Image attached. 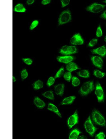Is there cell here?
<instances>
[{
	"instance_id": "obj_33",
	"label": "cell",
	"mask_w": 106,
	"mask_h": 139,
	"mask_svg": "<svg viewBox=\"0 0 106 139\" xmlns=\"http://www.w3.org/2000/svg\"><path fill=\"white\" fill-rule=\"evenodd\" d=\"M102 31L101 26L99 25L98 26L97 29L96 35L98 37H100L102 36Z\"/></svg>"
},
{
	"instance_id": "obj_1",
	"label": "cell",
	"mask_w": 106,
	"mask_h": 139,
	"mask_svg": "<svg viewBox=\"0 0 106 139\" xmlns=\"http://www.w3.org/2000/svg\"><path fill=\"white\" fill-rule=\"evenodd\" d=\"M92 115V119L96 124L102 126L104 127L106 126L105 120L98 111L94 110L93 111Z\"/></svg>"
},
{
	"instance_id": "obj_24",
	"label": "cell",
	"mask_w": 106,
	"mask_h": 139,
	"mask_svg": "<svg viewBox=\"0 0 106 139\" xmlns=\"http://www.w3.org/2000/svg\"><path fill=\"white\" fill-rule=\"evenodd\" d=\"M94 74L97 77L102 78L105 75V73L99 70H96L94 71Z\"/></svg>"
},
{
	"instance_id": "obj_10",
	"label": "cell",
	"mask_w": 106,
	"mask_h": 139,
	"mask_svg": "<svg viewBox=\"0 0 106 139\" xmlns=\"http://www.w3.org/2000/svg\"><path fill=\"white\" fill-rule=\"evenodd\" d=\"M74 59V57L72 56L66 55L59 56L57 57V60L59 62L67 64L72 62Z\"/></svg>"
},
{
	"instance_id": "obj_5",
	"label": "cell",
	"mask_w": 106,
	"mask_h": 139,
	"mask_svg": "<svg viewBox=\"0 0 106 139\" xmlns=\"http://www.w3.org/2000/svg\"><path fill=\"white\" fill-rule=\"evenodd\" d=\"M84 126L86 132L91 136H93L97 128L93 124L90 116L85 121Z\"/></svg>"
},
{
	"instance_id": "obj_17",
	"label": "cell",
	"mask_w": 106,
	"mask_h": 139,
	"mask_svg": "<svg viewBox=\"0 0 106 139\" xmlns=\"http://www.w3.org/2000/svg\"><path fill=\"white\" fill-rule=\"evenodd\" d=\"M75 98L76 97L74 96H71L66 97L63 99L61 103V104H71L73 103Z\"/></svg>"
},
{
	"instance_id": "obj_9",
	"label": "cell",
	"mask_w": 106,
	"mask_h": 139,
	"mask_svg": "<svg viewBox=\"0 0 106 139\" xmlns=\"http://www.w3.org/2000/svg\"><path fill=\"white\" fill-rule=\"evenodd\" d=\"M91 59L93 64L94 66L100 69H102L103 64V61L101 57L96 56H93L91 57Z\"/></svg>"
},
{
	"instance_id": "obj_7",
	"label": "cell",
	"mask_w": 106,
	"mask_h": 139,
	"mask_svg": "<svg viewBox=\"0 0 106 139\" xmlns=\"http://www.w3.org/2000/svg\"><path fill=\"white\" fill-rule=\"evenodd\" d=\"M95 93L98 102H101L104 101V93L103 90L100 84L98 82H97L96 84Z\"/></svg>"
},
{
	"instance_id": "obj_31",
	"label": "cell",
	"mask_w": 106,
	"mask_h": 139,
	"mask_svg": "<svg viewBox=\"0 0 106 139\" xmlns=\"http://www.w3.org/2000/svg\"><path fill=\"white\" fill-rule=\"evenodd\" d=\"M105 137V135L102 132H100L97 134L95 136V139H103Z\"/></svg>"
},
{
	"instance_id": "obj_29",
	"label": "cell",
	"mask_w": 106,
	"mask_h": 139,
	"mask_svg": "<svg viewBox=\"0 0 106 139\" xmlns=\"http://www.w3.org/2000/svg\"><path fill=\"white\" fill-rule=\"evenodd\" d=\"M55 78L52 77H50L48 80L47 85V86L50 87L53 85L55 82Z\"/></svg>"
},
{
	"instance_id": "obj_21",
	"label": "cell",
	"mask_w": 106,
	"mask_h": 139,
	"mask_svg": "<svg viewBox=\"0 0 106 139\" xmlns=\"http://www.w3.org/2000/svg\"><path fill=\"white\" fill-rule=\"evenodd\" d=\"M42 95L45 97L51 100H53L54 99V96L52 91H47L43 93Z\"/></svg>"
},
{
	"instance_id": "obj_4",
	"label": "cell",
	"mask_w": 106,
	"mask_h": 139,
	"mask_svg": "<svg viewBox=\"0 0 106 139\" xmlns=\"http://www.w3.org/2000/svg\"><path fill=\"white\" fill-rule=\"evenodd\" d=\"M77 50L74 46L65 45L62 47L59 50V53L64 55H69L77 53Z\"/></svg>"
},
{
	"instance_id": "obj_30",
	"label": "cell",
	"mask_w": 106,
	"mask_h": 139,
	"mask_svg": "<svg viewBox=\"0 0 106 139\" xmlns=\"http://www.w3.org/2000/svg\"><path fill=\"white\" fill-rule=\"evenodd\" d=\"M22 60L24 63L29 65H31L33 62V60L30 58H23Z\"/></svg>"
},
{
	"instance_id": "obj_2",
	"label": "cell",
	"mask_w": 106,
	"mask_h": 139,
	"mask_svg": "<svg viewBox=\"0 0 106 139\" xmlns=\"http://www.w3.org/2000/svg\"><path fill=\"white\" fill-rule=\"evenodd\" d=\"M94 85L93 81H89L84 83L81 87L79 92L83 96L87 95L94 89Z\"/></svg>"
},
{
	"instance_id": "obj_40",
	"label": "cell",
	"mask_w": 106,
	"mask_h": 139,
	"mask_svg": "<svg viewBox=\"0 0 106 139\" xmlns=\"http://www.w3.org/2000/svg\"><path fill=\"white\" fill-rule=\"evenodd\" d=\"M104 41L106 42V36H105V37Z\"/></svg>"
},
{
	"instance_id": "obj_41",
	"label": "cell",
	"mask_w": 106,
	"mask_h": 139,
	"mask_svg": "<svg viewBox=\"0 0 106 139\" xmlns=\"http://www.w3.org/2000/svg\"><path fill=\"white\" fill-rule=\"evenodd\" d=\"M104 2L105 3H106V0H105L104 1Z\"/></svg>"
},
{
	"instance_id": "obj_14",
	"label": "cell",
	"mask_w": 106,
	"mask_h": 139,
	"mask_svg": "<svg viewBox=\"0 0 106 139\" xmlns=\"http://www.w3.org/2000/svg\"><path fill=\"white\" fill-rule=\"evenodd\" d=\"M66 68L68 71L70 72L79 69V67L77 64L72 62L67 64Z\"/></svg>"
},
{
	"instance_id": "obj_34",
	"label": "cell",
	"mask_w": 106,
	"mask_h": 139,
	"mask_svg": "<svg viewBox=\"0 0 106 139\" xmlns=\"http://www.w3.org/2000/svg\"><path fill=\"white\" fill-rule=\"evenodd\" d=\"M62 7H64L68 5L69 4L70 0H61Z\"/></svg>"
},
{
	"instance_id": "obj_20",
	"label": "cell",
	"mask_w": 106,
	"mask_h": 139,
	"mask_svg": "<svg viewBox=\"0 0 106 139\" xmlns=\"http://www.w3.org/2000/svg\"><path fill=\"white\" fill-rule=\"evenodd\" d=\"M33 85L34 89L38 90L43 87L44 84L41 80H38L35 82Z\"/></svg>"
},
{
	"instance_id": "obj_23",
	"label": "cell",
	"mask_w": 106,
	"mask_h": 139,
	"mask_svg": "<svg viewBox=\"0 0 106 139\" xmlns=\"http://www.w3.org/2000/svg\"><path fill=\"white\" fill-rule=\"evenodd\" d=\"M64 72V67H61L56 73L54 77L55 78H59L63 76L65 73Z\"/></svg>"
},
{
	"instance_id": "obj_35",
	"label": "cell",
	"mask_w": 106,
	"mask_h": 139,
	"mask_svg": "<svg viewBox=\"0 0 106 139\" xmlns=\"http://www.w3.org/2000/svg\"><path fill=\"white\" fill-rule=\"evenodd\" d=\"M51 1L50 0H43L41 2V3L43 5H46L50 3Z\"/></svg>"
},
{
	"instance_id": "obj_22",
	"label": "cell",
	"mask_w": 106,
	"mask_h": 139,
	"mask_svg": "<svg viewBox=\"0 0 106 139\" xmlns=\"http://www.w3.org/2000/svg\"><path fill=\"white\" fill-rule=\"evenodd\" d=\"M81 36L80 34L78 33L74 34L70 39V43L72 44L75 45L76 43Z\"/></svg>"
},
{
	"instance_id": "obj_16",
	"label": "cell",
	"mask_w": 106,
	"mask_h": 139,
	"mask_svg": "<svg viewBox=\"0 0 106 139\" xmlns=\"http://www.w3.org/2000/svg\"><path fill=\"white\" fill-rule=\"evenodd\" d=\"M48 109L55 113L60 117H61V115L60 113L57 108L53 104L50 103L49 104Z\"/></svg>"
},
{
	"instance_id": "obj_6",
	"label": "cell",
	"mask_w": 106,
	"mask_h": 139,
	"mask_svg": "<svg viewBox=\"0 0 106 139\" xmlns=\"http://www.w3.org/2000/svg\"><path fill=\"white\" fill-rule=\"evenodd\" d=\"M106 6L105 5L94 3L87 7L86 10L92 13H97L102 11Z\"/></svg>"
},
{
	"instance_id": "obj_37",
	"label": "cell",
	"mask_w": 106,
	"mask_h": 139,
	"mask_svg": "<svg viewBox=\"0 0 106 139\" xmlns=\"http://www.w3.org/2000/svg\"><path fill=\"white\" fill-rule=\"evenodd\" d=\"M35 2L34 0H27L26 3L28 5H30L33 4Z\"/></svg>"
},
{
	"instance_id": "obj_15",
	"label": "cell",
	"mask_w": 106,
	"mask_h": 139,
	"mask_svg": "<svg viewBox=\"0 0 106 139\" xmlns=\"http://www.w3.org/2000/svg\"><path fill=\"white\" fill-rule=\"evenodd\" d=\"M13 10L15 12L24 13L26 11V9L22 4L18 3L15 6Z\"/></svg>"
},
{
	"instance_id": "obj_11",
	"label": "cell",
	"mask_w": 106,
	"mask_h": 139,
	"mask_svg": "<svg viewBox=\"0 0 106 139\" xmlns=\"http://www.w3.org/2000/svg\"><path fill=\"white\" fill-rule=\"evenodd\" d=\"M91 52L93 54H97L104 57L106 54V49L105 46L103 45L92 50Z\"/></svg>"
},
{
	"instance_id": "obj_19",
	"label": "cell",
	"mask_w": 106,
	"mask_h": 139,
	"mask_svg": "<svg viewBox=\"0 0 106 139\" xmlns=\"http://www.w3.org/2000/svg\"><path fill=\"white\" fill-rule=\"evenodd\" d=\"M78 75L81 77L88 78L89 77L90 73L89 71L86 70H81L77 73Z\"/></svg>"
},
{
	"instance_id": "obj_13",
	"label": "cell",
	"mask_w": 106,
	"mask_h": 139,
	"mask_svg": "<svg viewBox=\"0 0 106 139\" xmlns=\"http://www.w3.org/2000/svg\"><path fill=\"white\" fill-rule=\"evenodd\" d=\"M34 103L36 106L39 108H42L45 106V103L44 102L37 97H35Z\"/></svg>"
},
{
	"instance_id": "obj_18",
	"label": "cell",
	"mask_w": 106,
	"mask_h": 139,
	"mask_svg": "<svg viewBox=\"0 0 106 139\" xmlns=\"http://www.w3.org/2000/svg\"><path fill=\"white\" fill-rule=\"evenodd\" d=\"M81 132L77 129H75L72 131L69 135V139H77L79 135Z\"/></svg>"
},
{
	"instance_id": "obj_28",
	"label": "cell",
	"mask_w": 106,
	"mask_h": 139,
	"mask_svg": "<svg viewBox=\"0 0 106 139\" xmlns=\"http://www.w3.org/2000/svg\"><path fill=\"white\" fill-rule=\"evenodd\" d=\"M39 22L37 20L33 21L29 27V29L32 30L34 29L38 25Z\"/></svg>"
},
{
	"instance_id": "obj_26",
	"label": "cell",
	"mask_w": 106,
	"mask_h": 139,
	"mask_svg": "<svg viewBox=\"0 0 106 139\" xmlns=\"http://www.w3.org/2000/svg\"><path fill=\"white\" fill-rule=\"evenodd\" d=\"M64 79L66 81L69 82L72 78V74L70 72L68 71L65 73L63 75Z\"/></svg>"
},
{
	"instance_id": "obj_32",
	"label": "cell",
	"mask_w": 106,
	"mask_h": 139,
	"mask_svg": "<svg viewBox=\"0 0 106 139\" xmlns=\"http://www.w3.org/2000/svg\"><path fill=\"white\" fill-rule=\"evenodd\" d=\"M98 42V40L96 39H93L90 42L88 46L90 47H92L95 45Z\"/></svg>"
},
{
	"instance_id": "obj_25",
	"label": "cell",
	"mask_w": 106,
	"mask_h": 139,
	"mask_svg": "<svg viewBox=\"0 0 106 139\" xmlns=\"http://www.w3.org/2000/svg\"><path fill=\"white\" fill-rule=\"evenodd\" d=\"M80 83L79 79L77 77L73 76L72 78V85L75 87L79 85Z\"/></svg>"
},
{
	"instance_id": "obj_12",
	"label": "cell",
	"mask_w": 106,
	"mask_h": 139,
	"mask_svg": "<svg viewBox=\"0 0 106 139\" xmlns=\"http://www.w3.org/2000/svg\"><path fill=\"white\" fill-rule=\"evenodd\" d=\"M64 86V85L63 84H59L55 86L54 90L56 94L62 96L63 93Z\"/></svg>"
},
{
	"instance_id": "obj_3",
	"label": "cell",
	"mask_w": 106,
	"mask_h": 139,
	"mask_svg": "<svg viewBox=\"0 0 106 139\" xmlns=\"http://www.w3.org/2000/svg\"><path fill=\"white\" fill-rule=\"evenodd\" d=\"M71 19L70 11L69 10H65L60 14L58 20V24L59 25H61L66 23L70 21Z\"/></svg>"
},
{
	"instance_id": "obj_38",
	"label": "cell",
	"mask_w": 106,
	"mask_h": 139,
	"mask_svg": "<svg viewBox=\"0 0 106 139\" xmlns=\"http://www.w3.org/2000/svg\"><path fill=\"white\" fill-rule=\"evenodd\" d=\"M78 138L79 139H86L87 138L86 136L82 135L79 136Z\"/></svg>"
},
{
	"instance_id": "obj_27",
	"label": "cell",
	"mask_w": 106,
	"mask_h": 139,
	"mask_svg": "<svg viewBox=\"0 0 106 139\" xmlns=\"http://www.w3.org/2000/svg\"><path fill=\"white\" fill-rule=\"evenodd\" d=\"M20 75L21 78L23 80L25 79L27 77L28 73L26 69H24L21 71Z\"/></svg>"
},
{
	"instance_id": "obj_8",
	"label": "cell",
	"mask_w": 106,
	"mask_h": 139,
	"mask_svg": "<svg viewBox=\"0 0 106 139\" xmlns=\"http://www.w3.org/2000/svg\"><path fill=\"white\" fill-rule=\"evenodd\" d=\"M78 121V117L77 111L76 110L74 113L69 118L68 121V124L69 128L77 123Z\"/></svg>"
},
{
	"instance_id": "obj_36",
	"label": "cell",
	"mask_w": 106,
	"mask_h": 139,
	"mask_svg": "<svg viewBox=\"0 0 106 139\" xmlns=\"http://www.w3.org/2000/svg\"><path fill=\"white\" fill-rule=\"evenodd\" d=\"M100 17L102 18L106 19V10L103 12L101 15Z\"/></svg>"
},
{
	"instance_id": "obj_39",
	"label": "cell",
	"mask_w": 106,
	"mask_h": 139,
	"mask_svg": "<svg viewBox=\"0 0 106 139\" xmlns=\"http://www.w3.org/2000/svg\"><path fill=\"white\" fill-rule=\"evenodd\" d=\"M16 81V78L14 76H12V81L13 82H15Z\"/></svg>"
}]
</instances>
